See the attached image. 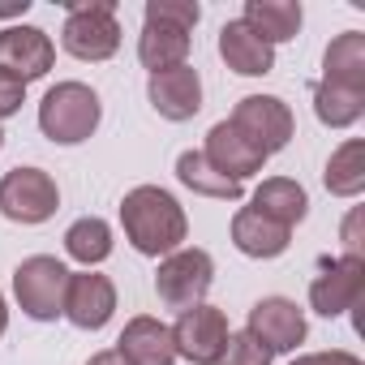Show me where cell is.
<instances>
[{"mask_svg": "<svg viewBox=\"0 0 365 365\" xmlns=\"http://www.w3.org/2000/svg\"><path fill=\"white\" fill-rule=\"evenodd\" d=\"M120 224L129 245L146 258H168L176 250H185V237H190V220L180 211V202L159 185L129 190L120 202Z\"/></svg>", "mask_w": 365, "mask_h": 365, "instance_id": "1", "label": "cell"}, {"mask_svg": "<svg viewBox=\"0 0 365 365\" xmlns=\"http://www.w3.org/2000/svg\"><path fill=\"white\" fill-rule=\"evenodd\" d=\"M103 103L86 82H56L39 103V129L56 146H78L99 129Z\"/></svg>", "mask_w": 365, "mask_h": 365, "instance_id": "2", "label": "cell"}, {"mask_svg": "<svg viewBox=\"0 0 365 365\" xmlns=\"http://www.w3.org/2000/svg\"><path fill=\"white\" fill-rule=\"evenodd\" d=\"M288 241H292V232H288L284 224L267 220V215L254 211V207H241V211L232 215V245H237L245 258H279V254L288 250Z\"/></svg>", "mask_w": 365, "mask_h": 365, "instance_id": "17", "label": "cell"}, {"mask_svg": "<svg viewBox=\"0 0 365 365\" xmlns=\"http://www.w3.org/2000/svg\"><path fill=\"white\" fill-rule=\"evenodd\" d=\"M31 9V0H14V5H0V18H22Z\"/></svg>", "mask_w": 365, "mask_h": 365, "instance_id": "32", "label": "cell"}, {"mask_svg": "<svg viewBox=\"0 0 365 365\" xmlns=\"http://www.w3.org/2000/svg\"><path fill=\"white\" fill-rule=\"evenodd\" d=\"M292 365H361V356H352V352H309V356H297Z\"/></svg>", "mask_w": 365, "mask_h": 365, "instance_id": "30", "label": "cell"}, {"mask_svg": "<svg viewBox=\"0 0 365 365\" xmlns=\"http://www.w3.org/2000/svg\"><path fill=\"white\" fill-rule=\"evenodd\" d=\"M5 327H9V305H5V297H0V335H5Z\"/></svg>", "mask_w": 365, "mask_h": 365, "instance_id": "33", "label": "cell"}, {"mask_svg": "<svg viewBox=\"0 0 365 365\" xmlns=\"http://www.w3.org/2000/svg\"><path fill=\"white\" fill-rule=\"evenodd\" d=\"M220 56H224V65H228L232 73H241V78H267V73L275 69V48L262 43L241 18L220 31Z\"/></svg>", "mask_w": 365, "mask_h": 365, "instance_id": "16", "label": "cell"}, {"mask_svg": "<svg viewBox=\"0 0 365 365\" xmlns=\"http://www.w3.org/2000/svg\"><path fill=\"white\" fill-rule=\"evenodd\" d=\"M61 207V190L43 168H14L0 180V215L14 224H43Z\"/></svg>", "mask_w": 365, "mask_h": 365, "instance_id": "6", "label": "cell"}, {"mask_svg": "<svg viewBox=\"0 0 365 365\" xmlns=\"http://www.w3.org/2000/svg\"><path fill=\"white\" fill-rule=\"evenodd\" d=\"M61 48L78 61H112L120 48V22H116V5L112 0H73L65 31H61Z\"/></svg>", "mask_w": 365, "mask_h": 365, "instance_id": "3", "label": "cell"}, {"mask_svg": "<svg viewBox=\"0 0 365 365\" xmlns=\"http://www.w3.org/2000/svg\"><path fill=\"white\" fill-rule=\"evenodd\" d=\"M116 352L125 356V365H172L176 361V348H172V327H163L159 318H129L120 339H116Z\"/></svg>", "mask_w": 365, "mask_h": 365, "instance_id": "15", "label": "cell"}, {"mask_svg": "<svg viewBox=\"0 0 365 365\" xmlns=\"http://www.w3.org/2000/svg\"><path fill=\"white\" fill-rule=\"evenodd\" d=\"M116 314V288L108 275L99 271H82L69 275V292H65V318L82 331H99L108 327V318Z\"/></svg>", "mask_w": 365, "mask_h": 365, "instance_id": "13", "label": "cell"}, {"mask_svg": "<svg viewBox=\"0 0 365 365\" xmlns=\"http://www.w3.org/2000/svg\"><path fill=\"white\" fill-rule=\"evenodd\" d=\"M146 18L176 22V26L194 31V26H198V18H202V9L194 5V0H150V5H146Z\"/></svg>", "mask_w": 365, "mask_h": 365, "instance_id": "27", "label": "cell"}, {"mask_svg": "<svg viewBox=\"0 0 365 365\" xmlns=\"http://www.w3.org/2000/svg\"><path fill=\"white\" fill-rule=\"evenodd\" d=\"M301 5L297 0H245V14H241V22L262 39V43H288V39H297V31H301Z\"/></svg>", "mask_w": 365, "mask_h": 365, "instance_id": "19", "label": "cell"}, {"mask_svg": "<svg viewBox=\"0 0 365 365\" xmlns=\"http://www.w3.org/2000/svg\"><path fill=\"white\" fill-rule=\"evenodd\" d=\"M322 185H327L335 198H356V194L365 190V142H361V138H348V142L327 159Z\"/></svg>", "mask_w": 365, "mask_h": 365, "instance_id": "23", "label": "cell"}, {"mask_svg": "<svg viewBox=\"0 0 365 365\" xmlns=\"http://www.w3.org/2000/svg\"><path fill=\"white\" fill-rule=\"evenodd\" d=\"M69 267L52 254H35L26 262H18L14 271V297L22 305L26 318L35 322H56L65 314V292H69Z\"/></svg>", "mask_w": 365, "mask_h": 365, "instance_id": "4", "label": "cell"}, {"mask_svg": "<svg viewBox=\"0 0 365 365\" xmlns=\"http://www.w3.org/2000/svg\"><path fill=\"white\" fill-rule=\"evenodd\" d=\"M232 125L271 159L275 150H284L297 133V120H292V108L275 95H245L232 112Z\"/></svg>", "mask_w": 365, "mask_h": 365, "instance_id": "7", "label": "cell"}, {"mask_svg": "<svg viewBox=\"0 0 365 365\" xmlns=\"http://www.w3.org/2000/svg\"><path fill=\"white\" fill-rule=\"evenodd\" d=\"M146 99L163 120H194L202 112V78L194 65H176L163 73H150Z\"/></svg>", "mask_w": 365, "mask_h": 365, "instance_id": "11", "label": "cell"}, {"mask_svg": "<svg viewBox=\"0 0 365 365\" xmlns=\"http://www.w3.org/2000/svg\"><path fill=\"white\" fill-rule=\"evenodd\" d=\"M86 365H125V356H120L116 348H108V352H95V356H91Z\"/></svg>", "mask_w": 365, "mask_h": 365, "instance_id": "31", "label": "cell"}, {"mask_svg": "<svg viewBox=\"0 0 365 365\" xmlns=\"http://www.w3.org/2000/svg\"><path fill=\"white\" fill-rule=\"evenodd\" d=\"M228 335H232V331H228L224 309H215V305H194V309L180 314V322L172 327V348H176V356H185V361H194V365H215V356L224 352Z\"/></svg>", "mask_w": 365, "mask_h": 365, "instance_id": "8", "label": "cell"}, {"mask_svg": "<svg viewBox=\"0 0 365 365\" xmlns=\"http://www.w3.org/2000/svg\"><path fill=\"white\" fill-rule=\"evenodd\" d=\"M176 176H180V185H185V190H194V194H202V198L237 202V198L245 194L241 180H228L224 172H215L202 150H185V155H180V159H176Z\"/></svg>", "mask_w": 365, "mask_h": 365, "instance_id": "22", "label": "cell"}, {"mask_svg": "<svg viewBox=\"0 0 365 365\" xmlns=\"http://www.w3.org/2000/svg\"><path fill=\"white\" fill-rule=\"evenodd\" d=\"M65 250H69V258L82 262L86 271L99 267V262H108V254H112V228H108V220L86 215V220L69 224V232H65Z\"/></svg>", "mask_w": 365, "mask_h": 365, "instance_id": "24", "label": "cell"}, {"mask_svg": "<svg viewBox=\"0 0 365 365\" xmlns=\"http://www.w3.org/2000/svg\"><path fill=\"white\" fill-rule=\"evenodd\" d=\"M211 279H215V262L207 250H176L159 262L155 271V292L168 309H194L202 305V297L211 292Z\"/></svg>", "mask_w": 365, "mask_h": 365, "instance_id": "5", "label": "cell"}, {"mask_svg": "<svg viewBox=\"0 0 365 365\" xmlns=\"http://www.w3.org/2000/svg\"><path fill=\"white\" fill-rule=\"evenodd\" d=\"M361 292H365V258H339V262H327L322 275H314L309 305L322 318H339L361 301Z\"/></svg>", "mask_w": 365, "mask_h": 365, "instance_id": "12", "label": "cell"}, {"mask_svg": "<svg viewBox=\"0 0 365 365\" xmlns=\"http://www.w3.org/2000/svg\"><path fill=\"white\" fill-rule=\"evenodd\" d=\"M314 112H318L322 125L348 129L365 112V91H348V86H335V82H318L314 86Z\"/></svg>", "mask_w": 365, "mask_h": 365, "instance_id": "25", "label": "cell"}, {"mask_svg": "<svg viewBox=\"0 0 365 365\" xmlns=\"http://www.w3.org/2000/svg\"><path fill=\"white\" fill-rule=\"evenodd\" d=\"M215 365H271V352L250 335V331H232L224 352L215 356Z\"/></svg>", "mask_w": 365, "mask_h": 365, "instance_id": "26", "label": "cell"}, {"mask_svg": "<svg viewBox=\"0 0 365 365\" xmlns=\"http://www.w3.org/2000/svg\"><path fill=\"white\" fill-rule=\"evenodd\" d=\"M271 356L275 352H292L297 344H305V314L297 309V301L288 297H262L250 309V327H245Z\"/></svg>", "mask_w": 365, "mask_h": 365, "instance_id": "10", "label": "cell"}, {"mask_svg": "<svg viewBox=\"0 0 365 365\" xmlns=\"http://www.w3.org/2000/svg\"><path fill=\"white\" fill-rule=\"evenodd\" d=\"M361 207L356 211H348V220H344V258H361Z\"/></svg>", "mask_w": 365, "mask_h": 365, "instance_id": "29", "label": "cell"}, {"mask_svg": "<svg viewBox=\"0 0 365 365\" xmlns=\"http://www.w3.org/2000/svg\"><path fill=\"white\" fill-rule=\"evenodd\" d=\"M207 163L215 168V172H224L228 180H241L245 185V176H254V172H262V163H267V155L232 125V120H220V125H211V133H207Z\"/></svg>", "mask_w": 365, "mask_h": 365, "instance_id": "14", "label": "cell"}, {"mask_svg": "<svg viewBox=\"0 0 365 365\" xmlns=\"http://www.w3.org/2000/svg\"><path fill=\"white\" fill-rule=\"evenodd\" d=\"M185 56H190V31H185V26L146 18L142 39H138V61H142L150 73H163V69L185 65Z\"/></svg>", "mask_w": 365, "mask_h": 365, "instance_id": "18", "label": "cell"}, {"mask_svg": "<svg viewBox=\"0 0 365 365\" xmlns=\"http://www.w3.org/2000/svg\"><path fill=\"white\" fill-rule=\"evenodd\" d=\"M52 65H56V48H52L48 31H39V26H5L0 31V69L14 73L18 82L48 78Z\"/></svg>", "mask_w": 365, "mask_h": 365, "instance_id": "9", "label": "cell"}, {"mask_svg": "<svg viewBox=\"0 0 365 365\" xmlns=\"http://www.w3.org/2000/svg\"><path fill=\"white\" fill-rule=\"evenodd\" d=\"M22 103H26V82H18L14 73H5V69H0V120H5V116H14Z\"/></svg>", "mask_w": 365, "mask_h": 365, "instance_id": "28", "label": "cell"}, {"mask_svg": "<svg viewBox=\"0 0 365 365\" xmlns=\"http://www.w3.org/2000/svg\"><path fill=\"white\" fill-rule=\"evenodd\" d=\"M322 82L365 91V35L361 31H344L331 39V48L322 56Z\"/></svg>", "mask_w": 365, "mask_h": 365, "instance_id": "21", "label": "cell"}, {"mask_svg": "<svg viewBox=\"0 0 365 365\" xmlns=\"http://www.w3.org/2000/svg\"><path fill=\"white\" fill-rule=\"evenodd\" d=\"M254 211H262L267 220H275V224H284L292 232L309 215V194L288 176H267L258 185V194H254Z\"/></svg>", "mask_w": 365, "mask_h": 365, "instance_id": "20", "label": "cell"}, {"mask_svg": "<svg viewBox=\"0 0 365 365\" xmlns=\"http://www.w3.org/2000/svg\"><path fill=\"white\" fill-rule=\"evenodd\" d=\"M0 146H5V129H0Z\"/></svg>", "mask_w": 365, "mask_h": 365, "instance_id": "34", "label": "cell"}]
</instances>
